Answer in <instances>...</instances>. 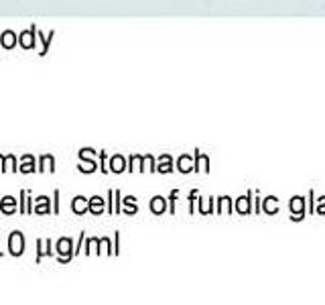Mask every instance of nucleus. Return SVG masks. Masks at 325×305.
I'll return each mask as SVG.
<instances>
[{
    "label": "nucleus",
    "instance_id": "6",
    "mask_svg": "<svg viewBox=\"0 0 325 305\" xmlns=\"http://www.w3.org/2000/svg\"><path fill=\"white\" fill-rule=\"evenodd\" d=\"M0 41H3V45H5L7 49H13V47L17 45V41H19V39H17V35H15L13 31H5V33H3V37H0Z\"/></svg>",
    "mask_w": 325,
    "mask_h": 305
},
{
    "label": "nucleus",
    "instance_id": "9",
    "mask_svg": "<svg viewBox=\"0 0 325 305\" xmlns=\"http://www.w3.org/2000/svg\"><path fill=\"white\" fill-rule=\"evenodd\" d=\"M27 161H29V163L21 165V173H33V171H37V167H35V159H33L31 155H27Z\"/></svg>",
    "mask_w": 325,
    "mask_h": 305
},
{
    "label": "nucleus",
    "instance_id": "7",
    "mask_svg": "<svg viewBox=\"0 0 325 305\" xmlns=\"http://www.w3.org/2000/svg\"><path fill=\"white\" fill-rule=\"evenodd\" d=\"M33 35H35V27H31L29 31H25V33H21V45L25 47V49H31L35 43H33Z\"/></svg>",
    "mask_w": 325,
    "mask_h": 305
},
{
    "label": "nucleus",
    "instance_id": "2",
    "mask_svg": "<svg viewBox=\"0 0 325 305\" xmlns=\"http://www.w3.org/2000/svg\"><path fill=\"white\" fill-rule=\"evenodd\" d=\"M57 252H59V255H65V257H67V261H71V259H73L71 240H69V238H61V240L57 242Z\"/></svg>",
    "mask_w": 325,
    "mask_h": 305
},
{
    "label": "nucleus",
    "instance_id": "4",
    "mask_svg": "<svg viewBox=\"0 0 325 305\" xmlns=\"http://www.w3.org/2000/svg\"><path fill=\"white\" fill-rule=\"evenodd\" d=\"M71 210H73L75 214H86V212H88V201H86V197H84V195H77V197L73 199V204H71Z\"/></svg>",
    "mask_w": 325,
    "mask_h": 305
},
{
    "label": "nucleus",
    "instance_id": "5",
    "mask_svg": "<svg viewBox=\"0 0 325 305\" xmlns=\"http://www.w3.org/2000/svg\"><path fill=\"white\" fill-rule=\"evenodd\" d=\"M0 210H3L5 214H13V212L17 210V201H15V197H13V195L3 197V201H0Z\"/></svg>",
    "mask_w": 325,
    "mask_h": 305
},
{
    "label": "nucleus",
    "instance_id": "10",
    "mask_svg": "<svg viewBox=\"0 0 325 305\" xmlns=\"http://www.w3.org/2000/svg\"><path fill=\"white\" fill-rule=\"evenodd\" d=\"M100 206H104V201H102V197H98V195H94L90 201H88V210H92V212H100Z\"/></svg>",
    "mask_w": 325,
    "mask_h": 305
},
{
    "label": "nucleus",
    "instance_id": "1",
    "mask_svg": "<svg viewBox=\"0 0 325 305\" xmlns=\"http://www.w3.org/2000/svg\"><path fill=\"white\" fill-rule=\"evenodd\" d=\"M9 252H11L13 257H21V255L25 252V236H23L19 230H15V232L9 236Z\"/></svg>",
    "mask_w": 325,
    "mask_h": 305
},
{
    "label": "nucleus",
    "instance_id": "11",
    "mask_svg": "<svg viewBox=\"0 0 325 305\" xmlns=\"http://www.w3.org/2000/svg\"><path fill=\"white\" fill-rule=\"evenodd\" d=\"M122 157H114L112 159V171H122Z\"/></svg>",
    "mask_w": 325,
    "mask_h": 305
},
{
    "label": "nucleus",
    "instance_id": "8",
    "mask_svg": "<svg viewBox=\"0 0 325 305\" xmlns=\"http://www.w3.org/2000/svg\"><path fill=\"white\" fill-rule=\"evenodd\" d=\"M37 244H39V246H41V250H39V252H37V263H39V261H41V259H43V257H45V255H53V250H49V248H47V246H49V244H51V242H49V240H39V242H37Z\"/></svg>",
    "mask_w": 325,
    "mask_h": 305
},
{
    "label": "nucleus",
    "instance_id": "12",
    "mask_svg": "<svg viewBox=\"0 0 325 305\" xmlns=\"http://www.w3.org/2000/svg\"><path fill=\"white\" fill-rule=\"evenodd\" d=\"M53 195H55V208H53V212H55V214H59V189H55V193H53Z\"/></svg>",
    "mask_w": 325,
    "mask_h": 305
},
{
    "label": "nucleus",
    "instance_id": "3",
    "mask_svg": "<svg viewBox=\"0 0 325 305\" xmlns=\"http://www.w3.org/2000/svg\"><path fill=\"white\" fill-rule=\"evenodd\" d=\"M39 163H41L39 171H51V173H55V159H53V155H41Z\"/></svg>",
    "mask_w": 325,
    "mask_h": 305
}]
</instances>
